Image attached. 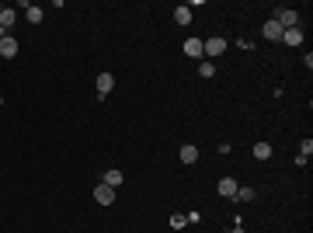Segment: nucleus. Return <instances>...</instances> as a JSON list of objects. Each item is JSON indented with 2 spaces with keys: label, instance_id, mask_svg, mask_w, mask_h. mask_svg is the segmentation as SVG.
<instances>
[{
  "label": "nucleus",
  "instance_id": "obj_4",
  "mask_svg": "<svg viewBox=\"0 0 313 233\" xmlns=\"http://www.w3.org/2000/svg\"><path fill=\"white\" fill-rule=\"evenodd\" d=\"M261 35H264L268 42H282V28H278V21H272V18H268V21L261 24Z\"/></svg>",
  "mask_w": 313,
  "mask_h": 233
},
{
  "label": "nucleus",
  "instance_id": "obj_9",
  "mask_svg": "<svg viewBox=\"0 0 313 233\" xmlns=\"http://www.w3.org/2000/svg\"><path fill=\"white\" fill-rule=\"evenodd\" d=\"M174 21H178L181 28L192 24V7H188V4H178V7H174Z\"/></svg>",
  "mask_w": 313,
  "mask_h": 233
},
{
  "label": "nucleus",
  "instance_id": "obj_7",
  "mask_svg": "<svg viewBox=\"0 0 313 233\" xmlns=\"http://www.w3.org/2000/svg\"><path fill=\"white\" fill-rule=\"evenodd\" d=\"M112 87H115V77H112V74H98V98H108Z\"/></svg>",
  "mask_w": 313,
  "mask_h": 233
},
{
  "label": "nucleus",
  "instance_id": "obj_5",
  "mask_svg": "<svg viewBox=\"0 0 313 233\" xmlns=\"http://www.w3.org/2000/svg\"><path fill=\"white\" fill-rule=\"evenodd\" d=\"M0 56H4V60H14V56H18V38L4 35V38H0Z\"/></svg>",
  "mask_w": 313,
  "mask_h": 233
},
{
  "label": "nucleus",
  "instance_id": "obj_14",
  "mask_svg": "<svg viewBox=\"0 0 313 233\" xmlns=\"http://www.w3.org/2000/svg\"><path fill=\"white\" fill-rule=\"evenodd\" d=\"M24 18H28V21H32V24H38V21H42V18H46V10H42V7H38V4H28V7H24Z\"/></svg>",
  "mask_w": 313,
  "mask_h": 233
},
{
  "label": "nucleus",
  "instance_id": "obj_18",
  "mask_svg": "<svg viewBox=\"0 0 313 233\" xmlns=\"http://www.w3.org/2000/svg\"><path fill=\"white\" fill-rule=\"evenodd\" d=\"M184 223H188V216H181V212H174V216H170V226H174V230H181Z\"/></svg>",
  "mask_w": 313,
  "mask_h": 233
},
{
  "label": "nucleus",
  "instance_id": "obj_13",
  "mask_svg": "<svg viewBox=\"0 0 313 233\" xmlns=\"http://www.w3.org/2000/svg\"><path fill=\"white\" fill-rule=\"evenodd\" d=\"M184 56L202 60V38H188V42H184Z\"/></svg>",
  "mask_w": 313,
  "mask_h": 233
},
{
  "label": "nucleus",
  "instance_id": "obj_8",
  "mask_svg": "<svg viewBox=\"0 0 313 233\" xmlns=\"http://www.w3.org/2000/svg\"><path fill=\"white\" fill-rule=\"evenodd\" d=\"M216 188H220V195H223V198H234L240 184H236L234 178H220V184H216Z\"/></svg>",
  "mask_w": 313,
  "mask_h": 233
},
{
  "label": "nucleus",
  "instance_id": "obj_16",
  "mask_svg": "<svg viewBox=\"0 0 313 233\" xmlns=\"http://www.w3.org/2000/svg\"><path fill=\"white\" fill-rule=\"evenodd\" d=\"M212 74H216V63H212V60H198V77H212Z\"/></svg>",
  "mask_w": 313,
  "mask_h": 233
},
{
  "label": "nucleus",
  "instance_id": "obj_6",
  "mask_svg": "<svg viewBox=\"0 0 313 233\" xmlns=\"http://www.w3.org/2000/svg\"><path fill=\"white\" fill-rule=\"evenodd\" d=\"M14 24H18V10H14V7H0V28L10 32Z\"/></svg>",
  "mask_w": 313,
  "mask_h": 233
},
{
  "label": "nucleus",
  "instance_id": "obj_19",
  "mask_svg": "<svg viewBox=\"0 0 313 233\" xmlns=\"http://www.w3.org/2000/svg\"><path fill=\"white\" fill-rule=\"evenodd\" d=\"M300 154H303V156H310V154H313V140H310V136L300 143Z\"/></svg>",
  "mask_w": 313,
  "mask_h": 233
},
{
  "label": "nucleus",
  "instance_id": "obj_3",
  "mask_svg": "<svg viewBox=\"0 0 313 233\" xmlns=\"http://www.w3.org/2000/svg\"><path fill=\"white\" fill-rule=\"evenodd\" d=\"M94 202H98V206H115V188L98 184V188H94Z\"/></svg>",
  "mask_w": 313,
  "mask_h": 233
},
{
  "label": "nucleus",
  "instance_id": "obj_15",
  "mask_svg": "<svg viewBox=\"0 0 313 233\" xmlns=\"http://www.w3.org/2000/svg\"><path fill=\"white\" fill-rule=\"evenodd\" d=\"M272 154H275V150H272V143H264V140H261V143H254V156H258V160H268Z\"/></svg>",
  "mask_w": 313,
  "mask_h": 233
},
{
  "label": "nucleus",
  "instance_id": "obj_10",
  "mask_svg": "<svg viewBox=\"0 0 313 233\" xmlns=\"http://www.w3.org/2000/svg\"><path fill=\"white\" fill-rule=\"evenodd\" d=\"M122 181H126V174H122V170H115V167H112V170H104V178H101V184H108V188H118Z\"/></svg>",
  "mask_w": 313,
  "mask_h": 233
},
{
  "label": "nucleus",
  "instance_id": "obj_2",
  "mask_svg": "<svg viewBox=\"0 0 313 233\" xmlns=\"http://www.w3.org/2000/svg\"><path fill=\"white\" fill-rule=\"evenodd\" d=\"M226 52V38H206L202 42V60H216Z\"/></svg>",
  "mask_w": 313,
  "mask_h": 233
},
{
  "label": "nucleus",
  "instance_id": "obj_17",
  "mask_svg": "<svg viewBox=\"0 0 313 233\" xmlns=\"http://www.w3.org/2000/svg\"><path fill=\"white\" fill-rule=\"evenodd\" d=\"M234 198H236V202H250V198H254V188H236Z\"/></svg>",
  "mask_w": 313,
  "mask_h": 233
},
{
  "label": "nucleus",
  "instance_id": "obj_12",
  "mask_svg": "<svg viewBox=\"0 0 313 233\" xmlns=\"http://www.w3.org/2000/svg\"><path fill=\"white\" fill-rule=\"evenodd\" d=\"M282 42H286V46H300V42H303V28H286V32H282Z\"/></svg>",
  "mask_w": 313,
  "mask_h": 233
},
{
  "label": "nucleus",
  "instance_id": "obj_20",
  "mask_svg": "<svg viewBox=\"0 0 313 233\" xmlns=\"http://www.w3.org/2000/svg\"><path fill=\"white\" fill-rule=\"evenodd\" d=\"M4 35H7V32H4V28H0V38H4Z\"/></svg>",
  "mask_w": 313,
  "mask_h": 233
},
{
  "label": "nucleus",
  "instance_id": "obj_1",
  "mask_svg": "<svg viewBox=\"0 0 313 233\" xmlns=\"http://www.w3.org/2000/svg\"><path fill=\"white\" fill-rule=\"evenodd\" d=\"M272 21H278V28H282V32H286V28H300V14H296V10H289V7H278Z\"/></svg>",
  "mask_w": 313,
  "mask_h": 233
},
{
  "label": "nucleus",
  "instance_id": "obj_11",
  "mask_svg": "<svg viewBox=\"0 0 313 233\" xmlns=\"http://www.w3.org/2000/svg\"><path fill=\"white\" fill-rule=\"evenodd\" d=\"M178 156H181V164H195V160H198V150H195V143H184V146L178 150Z\"/></svg>",
  "mask_w": 313,
  "mask_h": 233
}]
</instances>
